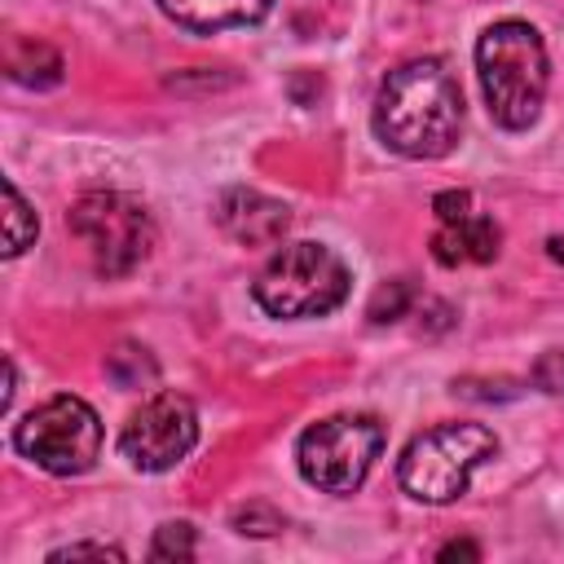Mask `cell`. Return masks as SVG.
Wrapping results in <instances>:
<instances>
[{"mask_svg": "<svg viewBox=\"0 0 564 564\" xmlns=\"http://www.w3.org/2000/svg\"><path fill=\"white\" fill-rule=\"evenodd\" d=\"M370 128L401 159H445L463 132V88L454 70L441 57H414L388 70Z\"/></svg>", "mask_w": 564, "mask_h": 564, "instance_id": "cell-1", "label": "cell"}, {"mask_svg": "<svg viewBox=\"0 0 564 564\" xmlns=\"http://www.w3.org/2000/svg\"><path fill=\"white\" fill-rule=\"evenodd\" d=\"M476 75H480L489 119L498 128L524 132L529 123H538L546 84H551V62H546L542 35L529 22L502 18L485 26L476 40Z\"/></svg>", "mask_w": 564, "mask_h": 564, "instance_id": "cell-2", "label": "cell"}, {"mask_svg": "<svg viewBox=\"0 0 564 564\" xmlns=\"http://www.w3.org/2000/svg\"><path fill=\"white\" fill-rule=\"evenodd\" d=\"M348 264L322 247V242H286L269 256V264L256 273L251 295L269 317L304 322L326 317L348 300Z\"/></svg>", "mask_w": 564, "mask_h": 564, "instance_id": "cell-3", "label": "cell"}, {"mask_svg": "<svg viewBox=\"0 0 564 564\" xmlns=\"http://www.w3.org/2000/svg\"><path fill=\"white\" fill-rule=\"evenodd\" d=\"M498 454V436L485 423H436L419 432L397 458V485L427 507H445L467 494L471 471Z\"/></svg>", "mask_w": 564, "mask_h": 564, "instance_id": "cell-4", "label": "cell"}, {"mask_svg": "<svg viewBox=\"0 0 564 564\" xmlns=\"http://www.w3.org/2000/svg\"><path fill=\"white\" fill-rule=\"evenodd\" d=\"M383 441H388V432L375 414H330L300 432L295 463L313 489L344 498V494L361 489L375 458L383 454Z\"/></svg>", "mask_w": 564, "mask_h": 564, "instance_id": "cell-5", "label": "cell"}, {"mask_svg": "<svg viewBox=\"0 0 564 564\" xmlns=\"http://www.w3.org/2000/svg\"><path fill=\"white\" fill-rule=\"evenodd\" d=\"M13 449L48 476H79L101 454V419L84 397L57 392L13 423Z\"/></svg>", "mask_w": 564, "mask_h": 564, "instance_id": "cell-6", "label": "cell"}, {"mask_svg": "<svg viewBox=\"0 0 564 564\" xmlns=\"http://www.w3.org/2000/svg\"><path fill=\"white\" fill-rule=\"evenodd\" d=\"M66 225L88 247L97 273H106V278L132 273L154 247V220H150L145 203H137L132 194H119V189L84 194L70 207Z\"/></svg>", "mask_w": 564, "mask_h": 564, "instance_id": "cell-7", "label": "cell"}, {"mask_svg": "<svg viewBox=\"0 0 564 564\" xmlns=\"http://www.w3.org/2000/svg\"><path fill=\"white\" fill-rule=\"evenodd\" d=\"M194 445H198V410L181 392L145 397L119 432V449L137 471H172Z\"/></svg>", "mask_w": 564, "mask_h": 564, "instance_id": "cell-8", "label": "cell"}, {"mask_svg": "<svg viewBox=\"0 0 564 564\" xmlns=\"http://www.w3.org/2000/svg\"><path fill=\"white\" fill-rule=\"evenodd\" d=\"M216 225L242 242V247H278L282 234L291 229V212L286 203L260 194V189H225L216 203Z\"/></svg>", "mask_w": 564, "mask_h": 564, "instance_id": "cell-9", "label": "cell"}, {"mask_svg": "<svg viewBox=\"0 0 564 564\" xmlns=\"http://www.w3.org/2000/svg\"><path fill=\"white\" fill-rule=\"evenodd\" d=\"M502 251V229L494 216L467 212L458 220H441L432 234V256L436 264L454 269V264H489Z\"/></svg>", "mask_w": 564, "mask_h": 564, "instance_id": "cell-10", "label": "cell"}, {"mask_svg": "<svg viewBox=\"0 0 564 564\" xmlns=\"http://www.w3.org/2000/svg\"><path fill=\"white\" fill-rule=\"evenodd\" d=\"M159 9L194 31V35H212V31H229V26H256L269 18L273 0H159Z\"/></svg>", "mask_w": 564, "mask_h": 564, "instance_id": "cell-11", "label": "cell"}, {"mask_svg": "<svg viewBox=\"0 0 564 564\" xmlns=\"http://www.w3.org/2000/svg\"><path fill=\"white\" fill-rule=\"evenodd\" d=\"M40 234V220L31 212V203L22 198V189L13 181H4V256H22Z\"/></svg>", "mask_w": 564, "mask_h": 564, "instance_id": "cell-12", "label": "cell"}, {"mask_svg": "<svg viewBox=\"0 0 564 564\" xmlns=\"http://www.w3.org/2000/svg\"><path fill=\"white\" fill-rule=\"evenodd\" d=\"M410 300H414V291H410V282H405V278H392L388 286H379V291H375V300H370V308H366V317H370L375 326H383V322H397V317H405V308H410Z\"/></svg>", "mask_w": 564, "mask_h": 564, "instance_id": "cell-13", "label": "cell"}, {"mask_svg": "<svg viewBox=\"0 0 564 564\" xmlns=\"http://www.w3.org/2000/svg\"><path fill=\"white\" fill-rule=\"evenodd\" d=\"M194 524H185V520H176V524H163L159 533H154V546H150V555L154 560H194Z\"/></svg>", "mask_w": 564, "mask_h": 564, "instance_id": "cell-14", "label": "cell"}, {"mask_svg": "<svg viewBox=\"0 0 564 564\" xmlns=\"http://www.w3.org/2000/svg\"><path fill=\"white\" fill-rule=\"evenodd\" d=\"M234 529H238V533L269 538V533L282 529V516H278L273 507H264V502H251V507H238V511H234Z\"/></svg>", "mask_w": 564, "mask_h": 564, "instance_id": "cell-15", "label": "cell"}, {"mask_svg": "<svg viewBox=\"0 0 564 564\" xmlns=\"http://www.w3.org/2000/svg\"><path fill=\"white\" fill-rule=\"evenodd\" d=\"M533 383L542 392H551V397H564V352L560 348H551V352H542L533 361Z\"/></svg>", "mask_w": 564, "mask_h": 564, "instance_id": "cell-16", "label": "cell"}, {"mask_svg": "<svg viewBox=\"0 0 564 564\" xmlns=\"http://www.w3.org/2000/svg\"><path fill=\"white\" fill-rule=\"evenodd\" d=\"M48 560H123L119 546H106V542H70V546H57L48 551Z\"/></svg>", "mask_w": 564, "mask_h": 564, "instance_id": "cell-17", "label": "cell"}, {"mask_svg": "<svg viewBox=\"0 0 564 564\" xmlns=\"http://www.w3.org/2000/svg\"><path fill=\"white\" fill-rule=\"evenodd\" d=\"M432 212H436V220H458L471 212V194L467 189H441L432 198Z\"/></svg>", "mask_w": 564, "mask_h": 564, "instance_id": "cell-18", "label": "cell"}, {"mask_svg": "<svg viewBox=\"0 0 564 564\" xmlns=\"http://www.w3.org/2000/svg\"><path fill=\"white\" fill-rule=\"evenodd\" d=\"M436 555H441V560H454V555H467V560H476V555H480V546H471V542H449V546H441Z\"/></svg>", "mask_w": 564, "mask_h": 564, "instance_id": "cell-19", "label": "cell"}, {"mask_svg": "<svg viewBox=\"0 0 564 564\" xmlns=\"http://www.w3.org/2000/svg\"><path fill=\"white\" fill-rule=\"evenodd\" d=\"M546 251H551V260H560V264H564V238H560V234H551V238H546Z\"/></svg>", "mask_w": 564, "mask_h": 564, "instance_id": "cell-20", "label": "cell"}]
</instances>
